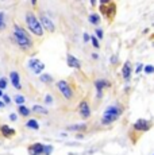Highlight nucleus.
Listing matches in <instances>:
<instances>
[{
    "label": "nucleus",
    "mask_w": 154,
    "mask_h": 155,
    "mask_svg": "<svg viewBox=\"0 0 154 155\" xmlns=\"http://www.w3.org/2000/svg\"><path fill=\"white\" fill-rule=\"evenodd\" d=\"M32 112H37V113H43V115H47V109L46 108H43V107H41V105H34L32 107Z\"/></svg>",
    "instance_id": "obj_18"
},
{
    "label": "nucleus",
    "mask_w": 154,
    "mask_h": 155,
    "mask_svg": "<svg viewBox=\"0 0 154 155\" xmlns=\"http://www.w3.org/2000/svg\"><path fill=\"white\" fill-rule=\"evenodd\" d=\"M105 86H109V82L107 80H96L95 81V88L97 91V99H102L103 96V89H105Z\"/></svg>",
    "instance_id": "obj_7"
},
{
    "label": "nucleus",
    "mask_w": 154,
    "mask_h": 155,
    "mask_svg": "<svg viewBox=\"0 0 154 155\" xmlns=\"http://www.w3.org/2000/svg\"><path fill=\"white\" fill-rule=\"evenodd\" d=\"M122 74H123V78L126 80V81H129V80L131 78V64H130L129 61L124 62V65L122 68Z\"/></svg>",
    "instance_id": "obj_13"
},
{
    "label": "nucleus",
    "mask_w": 154,
    "mask_h": 155,
    "mask_svg": "<svg viewBox=\"0 0 154 155\" xmlns=\"http://www.w3.org/2000/svg\"><path fill=\"white\" fill-rule=\"evenodd\" d=\"M0 131H2L3 136H5V138H11V136L15 135V130L8 126H2V128H0Z\"/></svg>",
    "instance_id": "obj_14"
},
{
    "label": "nucleus",
    "mask_w": 154,
    "mask_h": 155,
    "mask_svg": "<svg viewBox=\"0 0 154 155\" xmlns=\"http://www.w3.org/2000/svg\"><path fill=\"white\" fill-rule=\"evenodd\" d=\"M41 81L45 84H50V82H53V77L50 74H41Z\"/></svg>",
    "instance_id": "obj_19"
},
{
    "label": "nucleus",
    "mask_w": 154,
    "mask_h": 155,
    "mask_svg": "<svg viewBox=\"0 0 154 155\" xmlns=\"http://www.w3.org/2000/svg\"><path fill=\"white\" fill-rule=\"evenodd\" d=\"M41 25H42L43 28H46L47 31H50V32H53L55 30L54 25H53V22L47 16H45V15H42V16H41Z\"/></svg>",
    "instance_id": "obj_10"
},
{
    "label": "nucleus",
    "mask_w": 154,
    "mask_h": 155,
    "mask_svg": "<svg viewBox=\"0 0 154 155\" xmlns=\"http://www.w3.org/2000/svg\"><path fill=\"white\" fill-rule=\"evenodd\" d=\"M28 68L31 69L32 73L41 74V73H42V70L45 69V64H43V62H41L39 59H37V58H32V59L28 61Z\"/></svg>",
    "instance_id": "obj_5"
},
{
    "label": "nucleus",
    "mask_w": 154,
    "mask_h": 155,
    "mask_svg": "<svg viewBox=\"0 0 154 155\" xmlns=\"http://www.w3.org/2000/svg\"><path fill=\"white\" fill-rule=\"evenodd\" d=\"M7 88V81H5V78H0V89H5Z\"/></svg>",
    "instance_id": "obj_25"
},
{
    "label": "nucleus",
    "mask_w": 154,
    "mask_h": 155,
    "mask_svg": "<svg viewBox=\"0 0 154 155\" xmlns=\"http://www.w3.org/2000/svg\"><path fill=\"white\" fill-rule=\"evenodd\" d=\"M79 113L82 119H88L91 116V109H89V105H88L87 101H81L79 105Z\"/></svg>",
    "instance_id": "obj_9"
},
{
    "label": "nucleus",
    "mask_w": 154,
    "mask_h": 155,
    "mask_svg": "<svg viewBox=\"0 0 154 155\" xmlns=\"http://www.w3.org/2000/svg\"><path fill=\"white\" fill-rule=\"evenodd\" d=\"M45 103H47V104L53 103V97L50 96V94H46V97H45Z\"/></svg>",
    "instance_id": "obj_28"
},
{
    "label": "nucleus",
    "mask_w": 154,
    "mask_h": 155,
    "mask_svg": "<svg viewBox=\"0 0 154 155\" xmlns=\"http://www.w3.org/2000/svg\"><path fill=\"white\" fill-rule=\"evenodd\" d=\"M142 68H143V66H142V65H141V64H139V65H138V66H137V69H135V71H137V73H139V71H141V70H142Z\"/></svg>",
    "instance_id": "obj_33"
},
{
    "label": "nucleus",
    "mask_w": 154,
    "mask_h": 155,
    "mask_svg": "<svg viewBox=\"0 0 154 155\" xmlns=\"http://www.w3.org/2000/svg\"><path fill=\"white\" fill-rule=\"evenodd\" d=\"M88 19H89V22L92 23V25H95V26L100 25V16L97 14H91Z\"/></svg>",
    "instance_id": "obj_17"
},
{
    "label": "nucleus",
    "mask_w": 154,
    "mask_h": 155,
    "mask_svg": "<svg viewBox=\"0 0 154 155\" xmlns=\"http://www.w3.org/2000/svg\"><path fill=\"white\" fill-rule=\"evenodd\" d=\"M91 41H92V45H93V46L96 47V49H99L100 45H99V41H97V37H95V35H92V37H91Z\"/></svg>",
    "instance_id": "obj_24"
},
{
    "label": "nucleus",
    "mask_w": 154,
    "mask_h": 155,
    "mask_svg": "<svg viewBox=\"0 0 154 155\" xmlns=\"http://www.w3.org/2000/svg\"><path fill=\"white\" fill-rule=\"evenodd\" d=\"M96 37L99 38V39H102V38H103V30L102 28H97L96 30Z\"/></svg>",
    "instance_id": "obj_27"
},
{
    "label": "nucleus",
    "mask_w": 154,
    "mask_h": 155,
    "mask_svg": "<svg viewBox=\"0 0 154 155\" xmlns=\"http://www.w3.org/2000/svg\"><path fill=\"white\" fill-rule=\"evenodd\" d=\"M3 100H4L5 104H10V103H11V99L7 96V94H4V96H3Z\"/></svg>",
    "instance_id": "obj_29"
},
{
    "label": "nucleus",
    "mask_w": 154,
    "mask_h": 155,
    "mask_svg": "<svg viewBox=\"0 0 154 155\" xmlns=\"http://www.w3.org/2000/svg\"><path fill=\"white\" fill-rule=\"evenodd\" d=\"M92 57H93V58H95V59H97V58H99V55H97V54H95V53H93V54H92Z\"/></svg>",
    "instance_id": "obj_34"
},
{
    "label": "nucleus",
    "mask_w": 154,
    "mask_h": 155,
    "mask_svg": "<svg viewBox=\"0 0 154 155\" xmlns=\"http://www.w3.org/2000/svg\"><path fill=\"white\" fill-rule=\"evenodd\" d=\"M3 107H4V103H2V101H0V108H3Z\"/></svg>",
    "instance_id": "obj_35"
},
{
    "label": "nucleus",
    "mask_w": 154,
    "mask_h": 155,
    "mask_svg": "<svg viewBox=\"0 0 154 155\" xmlns=\"http://www.w3.org/2000/svg\"><path fill=\"white\" fill-rule=\"evenodd\" d=\"M143 70H145V73L152 74V73H154V66H153V65H147V66L143 68Z\"/></svg>",
    "instance_id": "obj_23"
},
{
    "label": "nucleus",
    "mask_w": 154,
    "mask_h": 155,
    "mask_svg": "<svg viewBox=\"0 0 154 155\" xmlns=\"http://www.w3.org/2000/svg\"><path fill=\"white\" fill-rule=\"evenodd\" d=\"M10 119H11V120H12V121H15L16 120V115H15V113H11V115H10Z\"/></svg>",
    "instance_id": "obj_30"
},
{
    "label": "nucleus",
    "mask_w": 154,
    "mask_h": 155,
    "mask_svg": "<svg viewBox=\"0 0 154 155\" xmlns=\"http://www.w3.org/2000/svg\"><path fill=\"white\" fill-rule=\"evenodd\" d=\"M14 37H15L16 43L19 45L22 49H30L32 46V41H31V38L28 37V34L22 27H19V26H16V25L14 26Z\"/></svg>",
    "instance_id": "obj_2"
},
{
    "label": "nucleus",
    "mask_w": 154,
    "mask_h": 155,
    "mask_svg": "<svg viewBox=\"0 0 154 155\" xmlns=\"http://www.w3.org/2000/svg\"><path fill=\"white\" fill-rule=\"evenodd\" d=\"M15 103L18 104V105H23V103H25V97L23 96H19V94H18V96H15Z\"/></svg>",
    "instance_id": "obj_22"
},
{
    "label": "nucleus",
    "mask_w": 154,
    "mask_h": 155,
    "mask_svg": "<svg viewBox=\"0 0 154 155\" xmlns=\"http://www.w3.org/2000/svg\"><path fill=\"white\" fill-rule=\"evenodd\" d=\"M150 127H152V123L149 120H145V119H138L134 124V130L139 131V132H146L150 130Z\"/></svg>",
    "instance_id": "obj_6"
},
{
    "label": "nucleus",
    "mask_w": 154,
    "mask_h": 155,
    "mask_svg": "<svg viewBox=\"0 0 154 155\" xmlns=\"http://www.w3.org/2000/svg\"><path fill=\"white\" fill-rule=\"evenodd\" d=\"M30 112H31L30 109L26 108L25 105H20V107H19V113H20L22 116H28V115H30Z\"/></svg>",
    "instance_id": "obj_20"
},
{
    "label": "nucleus",
    "mask_w": 154,
    "mask_h": 155,
    "mask_svg": "<svg viewBox=\"0 0 154 155\" xmlns=\"http://www.w3.org/2000/svg\"><path fill=\"white\" fill-rule=\"evenodd\" d=\"M123 112V108L120 105H109L105 108V112L104 115H103L102 117V123L103 124H111L114 123V121H116L120 117V115H122Z\"/></svg>",
    "instance_id": "obj_1"
},
{
    "label": "nucleus",
    "mask_w": 154,
    "mask_h": 155,
    "mask_svg": "<svg viewBox=\"0 0 154 155\" xmlns=\"http://www.w3.org/2000/svg\"><path fill=\"white\" fill-rule=\"evenodd\" d=\"M10 78H11V82H12L14 88H15V89H22V84H20V77H19V73H18V71H11Z\"/></svg>",
    "instance_id": "obj_11"
},
{
    "label": "nucleus",
    "mask_w": 154,
    "mask_h": 155,
    "mask_svg": "<svg viewBox=\"0 0 154 155\" xmlns=\"http://www.w3.org/2000/svg\"><path fill=\"white\" fill-rule=\"evenodd\" d=\"M26 127L27 128H31V130H39V124H38V121L35 120V119H30V120L26 123Z\"/></svg>",
    "instance_id": "obj_16"
},
{
    "label": "nucleus",
    "mask_w": 154,
    "mask_h": 155,
    "mask_svg": "<svg viewBox=\"0 0 154 155\" xmlns=\"http://www.w3.org/2000/svg\"><path fill=\"white\" fill-rule=\"evenodd\" d=\"M4 94H3V92H2V89H0V97H3Z\"/></svg>",
    "instance_id": "obj_36"
},
{
    "label": "nucleus",
    "mask_w": 154,
    "mask_h": 155,
    "mask_svg": "<svg viewBox=\"0 0 154 155\" xmlns=\"http://www.w3.org/2000/svg\"><path fill=\"white\" fill-rule=\"evenodd\" d=\"M66 62H68V66H69V68H75V69H80V68H81L80 61L76 58V57H73L72 54H68Z\"/></svg>",
    "instance_id": "obj_12"
},
{
    "label": "nucleus",
    "mask_w": 154,
    "mask_h": 155,
    "mask_svg": "<svg viewBox=\"0 0 154 155\" xmlns=\"http://www.w3.org/2000/svg\"><path fill=\"white\" fill-rule=\"evenodd\" d=\"M4 18H5L4 12H0V30H3V28L5 27V20H4Z\"/></svg>",
    "instance_id": "obj_21"
},
{
    "label": "nucleus",
    "mask_w": 154,
    "mask_h": 155,
    "mask_svg": "<svg viewBox=\"0 0 154 155\" xmlns=\"http://www.w3.org/2000/svg\"><path fill=\"white\" fill-rule=\"evenodd\" d=\"M26 23H27V27L30 28V31L32 34H35L37 37H42L43 35V27L41 25V22L35 18L34 14H27L26 15Z\"/></svg>",
    "instance_id": "obj_3"
},
{
    "label": "nucleus",
    "mask_w": 154,
    "mask_h": 155,
    "mask_svg": "<svg viewBox=\"0 0 154 155\" xmlns=\"http://www.w3.org/2000/svg\"><path fill=\"white\" fill-rule=\"evenodd\" d=\"M69 131H85L87 130V124H73V126H69L68 127Z\"/></svg>",
    "instance_id": "obj_15"
},
{
    "label": "nucleus",
    "mask_w": 154,
    "mask_h": 155,
    "mask_svg": "<svg viewBox=\"0 0 154 155\" xmlns=\"http://www.w3.org/2000/svg\"><path fill=\"white\" fill-rule=\"evenodd\" d=\"M57 88H58V91H60L61 93L65 96V99H68V100L72 99L73 91H72V88H70V85L68 84L65 80H61V81L57 82Z\"/></svg>",
    "instance_id": "obj_4"
},
{
    "label": "nucleus",
    "mask_w": 154,
    "mask_h": 155,
    "mask_svg": "<svg viewBox=\"0 0 154 155\" xmlns=\"http://www.w3.org/2000/svg\"><path fill=\"white\" fill-rule=\"evenodd\" d=\"M28 153L30 155H41V154H45V144L42 143H34L28 147Z\"/></svg>",
    "instance_id": "obj_8"
},
{
    "label": "nucleus",
    "mask_w": 154,
    "mask_h": 155,
    "mask_svg": "<svg viewBox=\"0 0 154 155\" xmlns=\"http://www.w3.org/2000/svg\"><path fill=\"white\" fill-rule=\"evenodd\" d=\"M91 39V37L88 34H84V42H88V41Z\"/></svg>",
    "instance_id": "obj_32"
},
{
    "label": "nucleus",
    "mask_w": 154,
    "mask_h": 155,
    "mask_svg": "<svg viewBox=\"0 0 154 155\" xmlns=\"http://www.w3.org/2000/svg\"><path fill=\"white\" fill-rule=\"evenodd\" d=\"M53 153V147L52 146H45V155H50Z\"/></svg>",
    "instance_id": "obj_26"
},
{
    "label": "nucleus",
    "mask_w": 154,
    "mask_h": 155,
    "mask_svg": "<svg viewBox=\"0 0 154 155\" xmlns=\"http://www.w3.org/2000/svg\"><path fill=\"white\" fill-rule=\"evenodd\" d=\"M116 62H118V58H116V57H111V64H116Z\"/></svg>",
    "instance_id": "obj_31"
}]
</instances>
